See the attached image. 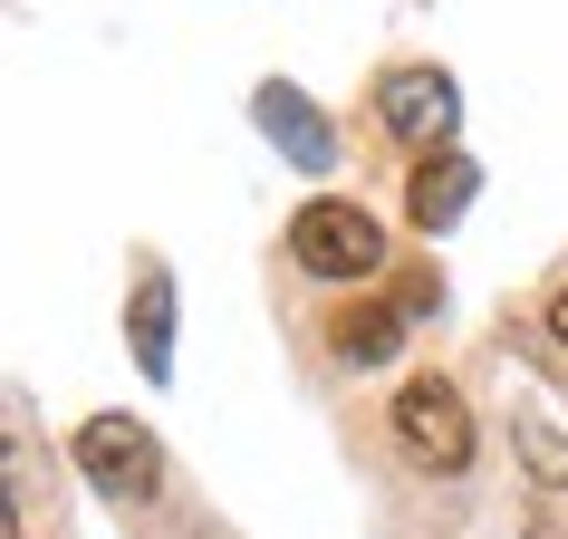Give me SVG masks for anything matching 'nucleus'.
<instances>
[{
    "label": "nucleus",
    "instance_id": "nucleus-1",
    "mask_svg": "<svg viewBox=\"0 0 568 539\" xmlns=\"http://www.w3.org/2000/svg\"><path fill=\"white\" fill-rule=\"evenodd\" d=\"M386 434H395V452L415 462V472H434V481H453V472H473V405H463V386L453 376H405L395 386V405H386Z\"/></svg>",
    "mask_w": 568,
    "mask_h": 539
},
{
    "label": "nucleus",
    "instance_id": "nucleus-2",
    "mask_svg": "<svg viewBox=\"0 0 568 539\" xmlns=\"http://www.w3.org/2000/svg\"><path fill=\"white\" fill-rule=\"evenodd\" d=\"M290 261H300L308 279L347 289V279H376V270H386V232H376V212H357V203H337V193H318V203L290 212Z\"/></svg>",
    "mask_w": 568,
    "mask_h": 539
},
{
    "label": "nucleus",
    "instance_id": "nucleus-3",
    "mask_svg": "<svg viewBox=\"0 0 568 539\" xmlns=\"http://www.w3.org/2000/svg\"><path fill=\"white\" fill-rule=\"evenodd\" d=\"M376 125H386L415 164H424V154H453V125H463V88H453V68H434V59L386 68V78H376Z\"/></svg>",
    "mask_w": 568,
    "mask_h": 539
},
{
    "label": "nucleus",
    "instance_id": "nucleus-4",
    "mask_svg": "<svg viewBox=\"0 0 568 539\" xmlns=\"http://www.w3.org/2000/svg\"><path fill=\"white\" fill-rule=\"evenodd\" d=\"M78 472H88L106 501H154V491H164V444H154V424H135V415H88L78 424Z\"/></svg>",
    "mask_w": 568,
    "mask_h": 539
},
{
    "label": "nucleus",
    "instance_id": "nucleus-5",
    "mask_svg": "<svg viewBox=\"0 0 568 539\" xmlns=\"http://www.w3.org/2000/svg\"><path fill=\"white\" fill-rule=\"evenodd\" d=\"M251 116H261V135L290 154L300 174H328V164H337V125L318 116V96H308V88H280V78H270V88L251 96Z\"/></svg>",
    "mask_w": 568,
    "mask_h": 539
},
{
    "label": "nucleus",
    "instance_id": "nucleus-6",
    "mask_svg": "<svg viewBox=\"0 0 568 539\" xmlns=\"http://www.w3.org/2000/svg\"><path fill=\"white\" fill-rule=\"evenodd\" d=\"M473 193H481V164H473L463 145H453V154H424L415 183H405V222H415L424 241H444L453 222L473 212Z\"/></svg>",
    "mask_w": 568,
    "mask_h": 539
},
{
    "label": "nucleus",
    "instance_id": "nucleus-7",
    "mask_svg": "<svg viewBox=\"0 0 568 539\" xmlns=\"http://www.w3.org/2000/svg\"><path fill=\"white\" fill-rule=\"evenodd\" d=\"M125 347L154 386L174 376V270H135V299H125Z\"/></svg>",
    "mask_w": 568,
    "mask_h": 539
},
{
    "label": "nucleus",
    "instance_id": "nucleus-8",
    "mask_svg": "<svg viewBox=\"0 0 568 539\" xmlns=\"http://www.w3.org/2000/svg\"><path fill=\"white\" fill-rule=\"evenodd\" d=\"M405 328H415V318H405L395 299H357V308H337L328 347H337L347 366H395V347H405Z\"/></svg>",
    "mask_w": 568,
    "mask_h": 539
},
{
    "label": "nucleus",
    "instance_id": "nucleus-9",
    "mask_svg": "<svg viewBox=\"0 0 568 539\" xmlns=\"http://www.w3.org/2000/svg\"><path fill=\"white\" fill-rule=\"evenodd\" d=\"M510 452H520V472L539 481V501H568V434L549 415H510Z\"/></svg>",
    "mask_w": 568,
    "mask_h": 539
},
{
    "label": "nucleus",
    "instance_id": "nucleus-10",
    "mask_svg": "<svg viewBox=\"0 0 568 539\" xmlns=\"http://www.w3.org/2000/svg\"><path fill=\"white\" fill-rule=\"evenodd\" d=\"M395 308H405V318L444 308V279H434V270H405V279H395Z\"/></svg>",
    "mask_w": 568,
    "mask_h": 539
},
{
    "label": "nucleus",
    "instance_id": "nucleus-11",
    "mask_svg": "<svg viewBox=\"0 0 568 539\" xmlns=\"http://www.w3.org/2000/svg\"><path fill=\"white\" fill-rule=\"evenodd\" d=\"M549 337L568 347V289H549Z\"/></svg>",
    "mask_w": 568,
    "mask_h": 539
}]
</instances>
